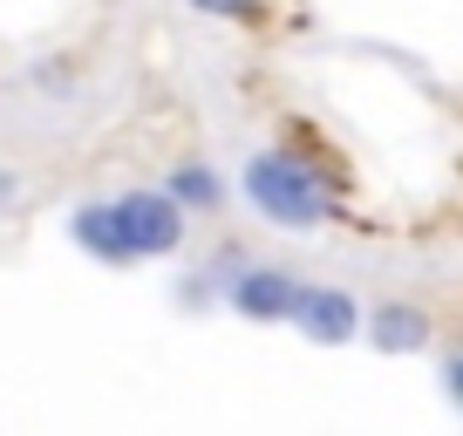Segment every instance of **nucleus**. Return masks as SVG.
I'll list each match as a JSON object with an SVG mask.
<instances>
[{"label": "nucleus", "mask_w": 463, "mask_h": 436, "mask_svg": "<svg viewBox=\"0 0 463 436\" xmlns=\"http://www.w3.org/2000/svg\"><path fill=\"white\" fill-rule=\"evenodd\" d=\"M246 198L260 204L273 225H287V232H314V225H327V212H334L327 185H320L300 157H279V150H266V157L246 164Z\"/></svg>", "instance_id": "1"}, {"label": "nucleus", "mask_w": 463, "mask_h": 436, "mask_svg": "<svg viewBox=\"0 0 463 436\" xmlns=\"http://www.w3.org/2000/svg\"><path fill=\"white\" fill-rule=\"evenodd\" d=\"M375 348L382 355H416L422 341H430V314L422 307H375Z\"/></svg>", "instance_id": "6"}, {"label": "nucleus", "mask_w": 463, "mask_h": 436, "mask_svg": "<svg viewBox=\"0 0 463 436\" xmlns=\"http://www.w3.org/2000/svg\"><path fill=\"white\" fill-rule=\"evenodd\" d=\"M225 300L239 307L246 320H293V307H300V280H293L287 266H246V273H232Z\"/></svg>", "instance_id": "3"}, {"label": "nucleus", "mask_w": 463, "mask_h": 436, "mask_svg": "<svg viewBox=\"0 0 463 436\" xmlns=\"http://www.w3.org/2000/svg\"><path fill=\"white\" fill-rule=\"evenodd\" d=\"M69 232H75V246H89L96 260H109V266L130 260V246H123V225H116V204H82Z\"/></svg>", "instance_id": "5"}, {"label": "nucleus", "mask_w": 463, "mask_h": 436, "mask_svg": "<svg viewBox=\"0 0 463 436\" xmlns=\"http://www.w3.org/2000/svg\"><path fill=\"white\" fill-rule=\"evenodd\" d=\"M164 198H171L177 212H191V204H198V212H212V204H218V177H212V164H177L171 185H164Z\"/></svg>", "instance_id": "7"}, {"label": "nucleus", "mask_w": 463, "mask_h": 436, "mask_svg": "<svg viewBox=\"0 0 463 436\" xmlns=\"http://www.w3.org/2000/svg\"><path fill=\"white\" fill-rule=\"evenodd\" d=\"M191 7H198V14H252L260 0H191Z\"/></svg>", "instance_id": "8"}, {"label": "nucleus", "mask_w": 463, "mask_h": 436, "mask_svg": "<svg viewBox=\"0 0 463 436\" xmlns=\"http://www.w3.org/2000/svg\"><path fill=\"white\" fill-rule=\"evenodd\" d=\"M293 320H300V335L320 341V348H341V341L362 335V307L347 300L341 287H300V307H293Z\"/></svg>", "instance_id": "4"}, {"label": "nucleus", "mask_w": 463, "mask_h": 436, "mask_svg": "<svg viewBox=\"0 0 463 436\" xmlns=\"http://www.w3.org/2000/svg\"><path fill=\"white\" fill-rule=\"evenodd\" d=\"M0 198H7V177H0Z\"/></svg>", "instance_id": "10"}, {"label": "nucleus", "mask_w": 463, "mask_h": 436, "mask_svg": "<svg viewBox=\"0 0 463 436\" xmlns=\"http://www.w3.org/2000/svg\"><path fill=\"white\" fill-rule=\"evenodd\" d=\"M116 225H123L130 260H164V252L184 246V212H177L164 191H130V198H116Z\"/></svg>", "instance_id": "2"}, {"label": "nucleus", "mask_w": 463, "mask_h": 436, "mask_svg": "<svg viewBox=\"0 0 463 436\" xmlns=\"http://www.w3.org/2000/svg\"><path fill=\"white\" fill-rule=\"evenodd\" d=\"M443 389H449V403L463 409V355H449V362H443Z\"/></svg>", "instance_id": "9"}]
</instances>
